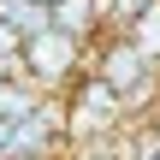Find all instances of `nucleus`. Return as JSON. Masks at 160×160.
<instances>
[{"label":"nucleus","mask_w":160,"mask_h":160,"mask_svg":"<svg viewBox=\"0 0 160 160\" xmlns=\"http://www.w3.org/2000/svg\"><path fill=\"white\" fill-rule=\"evenodd\" d=\"M125 125V101L101 83V77H77L59 101V137L65 142H107Z\"/></svg>","instance_id":"1"},{"label":"nucleus","mask_w":160,"mask_h":160,"mask_svg":"<svg viewBox=\"0 0 160 160\" xmlns=\"http://www.w3.org/2000/svg\"><path fill=\"white\" fill-rule=\"evenodd\" d=\"M77 65H83V42L59 36V30H42V36H24L18 42V77L30 89H71L77 83Z\"/></svg>","instance_id":"2"},{"label":"nucleus","mask_w":160,"mask_h":160,"mask_svg":"<svg viewBox=\"0 0 160 160\" xmlns=\"http://www.w3.org/2000/svg\"><path fill=\"white\" fill-rule=\"evenodd\" d=\"M89 77H101V83L125 101V113L160 95V65H148L125 36H107V42L95 48V71H89Z\"/></svg>","instance_id":"3"},{"label":"nucleus","mask_w":160,"mask_h":160,"mask_svg":"<svg viewBox=\"0 0 160 160\" xmlns=\"http://www.w3.org/2000/svg\"><path fill=\"white\" fill-rule=\"evenodd\" d=\"M101 24H107V18H101V0H53V6H48V30H59V36H71V42H89Z\"/></svg>","instance_id":"4"},{"label":"nucleus","mask_w":160,"mask_h":160,"mask_svg":"<svg viewBox=\"0 0 160 160\" xmlns=\"http://www.w3.org/2000/svg\"><path fill=\"white\" fill-rule=\"evenodd\" d=\"M119 36H125V42H131V48L148 59V65H160V0L148 6V12H137V18H131Z\"/></svg>","instance_id":"5"},{"label":"nucleus","mask_w":160,"mask_h":160,"mask_svg":"<svg viewBox=\"0 0 160 160\" xmlns=\"http://www.w3.org/2000/svg\"><path fill=\"white\" fill-rule=\"evenodd\" d=\"M148 6H154V0H101V18H107V24H119V30H125V24H131V18H137V12H148Z\"/></svg>","instance_id":"6"},{"label":"nucleus","mask_w":160,"mask_h":160,"mask_svg":"<svg viewBox=\"0 0 160 160\" xmlns=\"http://www.w3.org/2000/svg\"><path fill=\"white\" fill-rule=\"evenodd\" d=\"M30 6H42V12H48V6H53V0H30Z\"/></svg>","instance_id":"7"}]
</instances>
